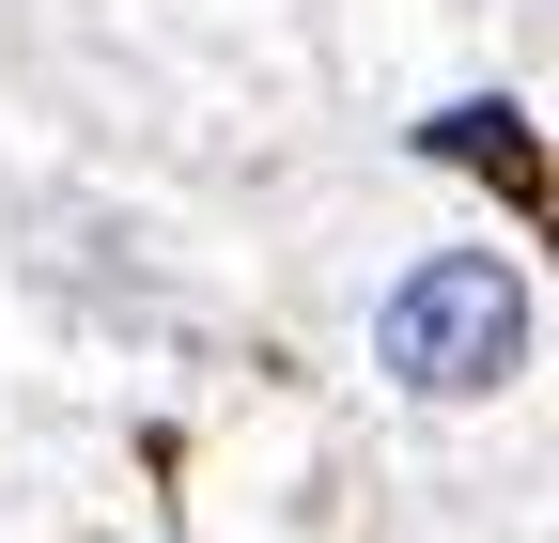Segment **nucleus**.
Wrapping results in <instances>:
<instances>
[{"mask_svg":"<svg viewBox=\"0 0 559 543\" xmlns=\"http://www.w3.org/2000/svg\"><path fill=\"white\" fill-rule=\"evenodd\" d=\"M373 358H389V388H419V403H481V388L528 358V280H513L498 249L404 264L389 311H373Z\"/></svg>","mask_w":559,"mask_h":543,"instance_id":"1","label":"nucleus"}]
</instances>
